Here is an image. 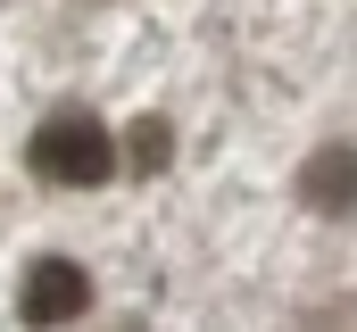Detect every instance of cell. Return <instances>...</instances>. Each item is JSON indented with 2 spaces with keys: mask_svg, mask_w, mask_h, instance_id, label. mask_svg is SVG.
<instances>
[{
  "mask_svg": "<svg viewBox=\"0 0 357 332\" xmlns=\"http://www.w3.org/2000/svg\"><path fill=\"white\" fill-rule=\"evenodd\" d=\"M75 316H91V274L75 266V257H33L25 266V282H17V324L50 332V324H75Z\"/></svg>",
  "mask_w": 357,
  "mask_h": 332,
  "instance_id": "2",
  "label": "cell"
},
{
  "mask_svg": "<svg viewBox=\"0 0 357 332\" xmlns=\"http://www.w3.org/2000/svg\"><path fill=\"white\" fill-rule=\"evenodd\" d=\"M175 158V125L167 116H133L125 125V174H167Z\"/></svg>",
  "mask_w": 357,
  "mask_h": 332,
  "instance_id": "4",
  "label": "cell"
},
{
  "mask_svg": "<svg viewBox=\"0 0 357 332\" xmlns=\"http://www.w3.org/2000/svg\"><path fill=\"white\" fill-rule=\"evenodd\" d=\"M299 208L307 216H357V142H324L299 158Z\"/></svg>",
  "mask_w": 357,
  "mask_h": 332,
  "instance_id": "3",
  "label": "cell"
},
{
  "mask_svg": "<svg viewBox=\"0 0 357 332\" xmlns=\"http://www.w3.org/2000/svg\"><path fill=\"white\" fill-rule=\"evenodd\" d=\"M116 166H125V142L91 108H50L25 133V174L50 191H100V183H116Z\"/></svg>",
  "mask_w": 357,
  "mask_h": 332,
  "instance_id": "1",
  "label": "cell"
}]
</instances>
